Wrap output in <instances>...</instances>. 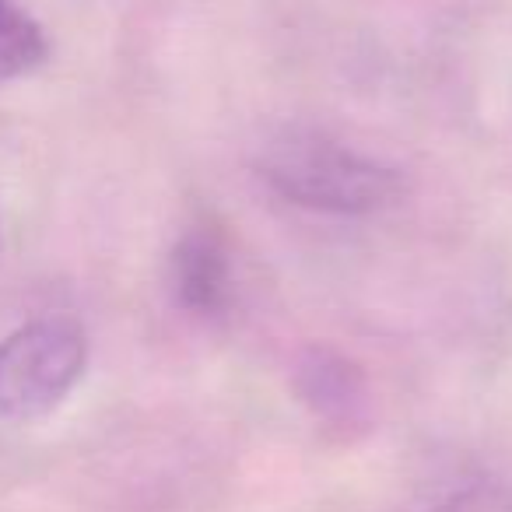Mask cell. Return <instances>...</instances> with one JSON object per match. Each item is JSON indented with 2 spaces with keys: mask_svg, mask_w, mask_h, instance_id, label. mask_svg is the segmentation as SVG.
Returning <instances> with one entry per match:
<instances>
[{
  "mask_svg": "<svg viewBox=\"0 0 512 512\" xmlns=\"http://www.w3.org/2000/svg\"><path fill=\"white\" fill-rule=\"evenodd\" d=\"M435 512H512V488L495 481L470 484L453 498H446Z\"/></svg>",
  "mask_w": 512,
  "mask_h": 512,
  "instance_id": "cell-6",
  "label": "cell"
},
{
  "mask_svg": "<svg viewBox=\"0 0 512 512\" xmlns=\"http://www.w3.org/2000/svg\"><path fill=\"white\" fill-rule=\"evenodd\" d=\"M88 365L85 327L71 316H39L0 341V418L36 421L57 411Z\"/></svg>",
  "mask_w": 512,
  "mask_h": 512,
  "instance_id": "cell-2",
  "label": "cell"
},
{
  "mask_svg": "<svg viewBox=\"0 0 512 512\" xmlns=\"http://www.w3.org/2000/svg\"><path fill=\"white\" fill-rule=\"evenodd\" d=\"M232 285V256H228V246L218 232L190 228L172 246L169 288L179 309H186L197 320H218L232 306Z\"/></svg>",
  "mask_w": 512,
  "mask_h": 512,
  "instance_id": "cell-3",
  "label": "cell"
},
{
  "mask_svg": "<svg viewBox=\"0 0 512 512\" xmlns=\"http://www.w3.org/2000/svg\"><path fill=\"white\" fill-rule=\"evenodd\" d=\"M295 393L330 428L369 425V383L351 358L334 348H309L295 369Z\"/></svg>",
  "mask_w": 512,
  "mask_h": 512,
  "instance_id": "cell-4",
  "label": "cell"
},
{
  "mask_svg": "<svg viewBox=\"0 0 512 512\" xmlns=\"http://www.w3.org/2000/svg\"><path fill=\"white\" fill-rule=\"evenodd\" d=\"M253 169L285 204L337 218L383 214L407 197L404 169L309 127H288L267 137Z\"/></svg>",
  "mask_w": 512,
  "mask_h": 512,
  "instance_id": "cell-1",
  "label": "cell"
},
{
  "mask_svg": "<svg viewBox=\"0 0 512 512\" xmlns=\"http://www.w3.org/2000/svg\"><path fill=\"white\" fill-rule=\"evenodd\" d=\"M50 39L15 0H0V85L18 81L46 64Z\"/></svg>",
  "mask_w": 512,
  "mask_h": 512,
  "instance_id": "cell-5",
  "label": "cell"
}]
</instances>
